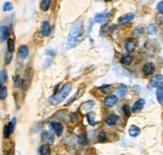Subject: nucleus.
I'll return each mask as SVG.
<instances>
[{
  "label": "nucleus",
  "mask_w": 163,
  "mask_h": 155,
  "mask_svg": "<svg viewBox=\"0 0 163 155\" xmlns=\"http://www.w3.org/2000/svg\"><path fill=\"white\" fill-rule=\"evenodd\" d=\"M84 35H85V27H84V22L82 20H79L73 24L70 27L69 36H68L67 44H65V48L70 49L73 48L75 46H77L78 44L81 43V41L83 40Z\"/></svg>",
  "instance_id": "f257e3e1"
},
{
  "label": "nucleus",
  "mask_w": 163,
  "mask_h": 155,
  "mask_svg": "<svg viewBox=\"0 0 163 155\" xmlns=\"http://www.w3.org/2000/svg\"><path fill=\"white\" fill-rule=\"evenodd\" d=\"M70 90H72V84H65V85L59 91V93L54 96H51V98L48 99L49 104H51V106H57V105H59L60 102H62L68 96H69V94L70 93Z\"/></svg>",
  "instance_id": "f03ea898"
},
{
  "label": "nucleus",
  "mask_w": 163,
  "mask_h": 155,
  "mask_svg": "<svg viewBox=\"0 0 163 155\" xmlns=\"http://www.w3.org/2000/svg\"><path fill=\"white\" fill-rule=\"evenodd\" d=\"M15 124H16V118L13 117L12 120L10 121L8 124H6L3 128V137L4 138H9L11 136V134L14 132L15 129Z\"/></svg>",
  "instance_id": "7ed1b4c3"
},
{
  "label": "nucleus",
  "mask_w": 163,
  "mask_h": 155,
  "mask_svg": "<svg viewBox=\"0 0 163 155\" xmlns=\"http://www.w3.org/2000/svg\"><path fill=\"white\" fill-rule=\"evenodd\" d=\"M136 48H137V41L133 38H129L125 43V49L128 52H133L135 51Z\"/></svg>",
  "instance_id": "20e7f679"
},
{
  "label": "nucleus",
  "mask_w": 163,
  "mask_h": 155,
  "mask_svg": "<svg viewBox=\"0 0 163 155\" xmlns=\"http://www.w3.org/2000/svg\"><path fill=\"white\" fill-rule=\"evenodd\" d=\"M51 128L54 130V132L57 134V136H60L64 131V126H62V123H59V122H52L49 124Z\"/></svg>",
  "instance_id": "39448f33"
},
{
  "label": "nucleus",
  "mask_w": 163,
  "mask_h": 155,
  "mask_svg": "<svg viewBox=\"0 0 163 155\" xmlns=\"http://www.w3.org/2000/svg\"><path fill=\"white\" fill-rule=\"evenodd\" d=\"M155 70H156V68H155L153 62H147L143 67V73L145 76H151L155 72Z\"/></svg>",
  "instance_id": "423d86ee"
},
{
  "label": "nucleus",
  "mask_w": 163,
  "mask_h": 155,
  "mask_svg": "<svg viewBox=\"0 0 163 155\" xmlns=\"http://www.w3.org/2000/svg\"><path fill=\"white\" fill-rule=\"evenodd\" d=\"M104 103L107 107H114L118 103V97L115 95H110L105 98Z\"/></svg>",
  "instance_id": "0eeeda50"
},
{
  "label": "nucleus",
  "mask_w": 163,
  "mask_h": 155,
  "mask_svg": "<svg viewBox=\"0 0 163 155\" xmlns=\"http://www.w3.org/2000/svg\"><path fill=\"white\" fill-rule=\"evenodd\" d=\"M162 83H163L162 75H157L154 78H152L150 85L152 88H159V87H162Z\"/></svg>",
  "instance_id": "6e6552de"
},
{
  "label": "nucleus",
  "mask_w": 163,
  "mask_h": 155,
  "mask_svg": "<svg viewBox=\"0 0 163 155\" xmlns=\"http://www.w3.org/2000/svg\"><path fill=\"white\" fill-rule=\"evenodd\" d=\"M41 139H43V141L46 143L52 144L54 142V134H51V132H48V131H44V132H43V134H41Z\"/></svg>",
  "instance_id": "1a4fd4ad"
},
{
  "label": "nucleus",
  "mask_w": 163,
  "mask_h": 155,
  "mask_svg": "<svg viewBox=\"0 0 163 155\" xmlns=\"http://www.w3.org/2000/svg\"><path fill=\"white\" fill-rule=\"evenodd\" d=\"M28 54H29V49H28V46H25V44H22L18 48V56L21 57L22 60L27 59Z\"/></svg>",
  "instance_id": "9d476101"
},
{
  "label": "nucleus",
  "mask_w": 163,
  "mask_h": 155,
  "mask_svg": "<svg viewBox=\"0 0 163 155\" xmlns=\"http://www.w3.org/2000/svg\"><path fill=\"white\" fill-rule=\"evenodd\" d=\"M144 105H145V100L144 99H139L137 102H135V104L133 105L132 107V111L133 113H138L142 111V109L144 108Z\"/></svg>",
  "instance_id": "9b49d317"
},
{
  "label": "nucleus",
  "mask_w": 163,
  "mask_h": 155,
  "mask_svg": "<svg viewBox=\"0 0 163 155\" xmlns=\"http://www.w3.org/2000/svg\"><path fill=\"white\" fill-rule=\"evenodd\" d=\"M41 33L43 36H49L51 33V26L48 21H43L41 24Z\"/></svg>",
  "instance_id": "f8f14e48"
},
{
  "label": "nucleus",
  "mask_w": 163,
  "mask_h": 155,
  "mask_svg": "<svg viewBox=\"0 0 163 155\" xmlns=\"http://www.w3.org/2000/svg\"><path fill=\"white\" fill-rule=\"evenodd\" d=\"M9 35V28L7 25H2L0 27V40L1 41H5L7 38H8Z\"/></svg>",
  "instance_id": "ddd939ff"
},
{
  "label": "nucleus",
  "mask_w": 163,
  "mask_h": 155,
  "mask_svg": "<svg viewBox=\"0 0 163 155\" xmlns=\"http://www.w3.org/2000/svg\"><path fill=\"white\" fill-rule=\"evenodd\" d=\"M134 17H135L134 13H127L126 15H123V16H121L119 18V23L120 24H126V23H129L132 21L134 19Z\"/></svg>",
  "instance_id": "4468645a"
},
{
  "label": "nucleus",
  "mask_w": 163,
  "mask_h": 155,
  "mask_svg": "<svg viewBox=\"0 0 163 155\" xmlns=\"http://www.w3.org/2000/svg\"><path fill=\"white\" fill-rule=\"evenodd\" d=\"M94 106H95V101H87L86 103H84L82 105L80 110L83 113H86V112L89 113V111H91V110L94 108Z\"/></svg>",
  "instance_id": "2eb2a0df"
},
{
  "label": "nucleus",
  "mask_w": 163,
  "mask_h": 155,
  "mask_svg": "<svg viewBox=\"0 0 163 155\" xmlns=\"http://www.w3.org/2000/svg\"><path fill=\"white\" fill-rule=\"evenodd\" d=\"M109 17V13H99L95 16V21L98 23H104Z\"/></svg>",
  "instance_id": "dca6fc26"
},
{
  "label": "nucleus",
  "mask_w": 163,
  "mask_h": 155,
  "mask_svg": "<svg viewBox=\"0 0 163 155\" xmlns=\"http://www.w3.org/2000/svg\"><path fill=\"white\" fill-rule=\"evenodd\" d=\"M140 133H141L140 128L137 127L136 125H132L129 128V135H130L131 137H137Z\"/></svg>",
  "instance_id": "f3484780"
},
{
  "label": "nucleus",
  "mask_w": 163,
  "mask_h": 155,
  "mask_svg": "<svg viewBox=\"0 0 163 155\" xmlns=\"http://www.w3.org/2000/svg\"><path fill=\"white\" fill-rule=\"evenodd\" d=\"M118 120H119V117H118L117 115L112 114V115H110V116L106 119V124L108 126H114V125L117 124Z\"/></svg>",
  "instance_id": "a211bd4d"
},
{
  "label": "nucleus",
  "mask_w": 163,
  "mask_h": 155,
  "mask_svg": "<svg viewBox=\"0 0 163 155\" xmlns=\"http://www.w3.org/2000/svg\"><path fill=\"white\" fill-rule=\"evenodd\" d=\"M8 80V73H7V71L2 69L0 71V85H3L7 82Z\"/></svg>",
  "instance_id": "6ab92c4d"
},
{
  "label": "nucleus",
  "mask_w": 163,
  "mask_h": 155,
  "mask_svg": "<svg viewBox=\"0 0 163 155\" xmlns=\"http://www.w3.org/2000/svg\"><path fill=\"white\" fill-rule=\"evenodd\" d=\"M39 154L40 155H51V148L47 144H43L39 147Z\"/></svg>",
  "instance_id": "aec40b11"
},
{
  "label": "nucleus",
  "mask_w": 163,
  "mask_h": 155,
  "mask_svg": "<svg viewBox=\"0 0 163 155\" xmlns=\"http://www.w3.org/2000/svg\"><path fill=\"white\" fill-rule=\"evenodd\" d=\"M51 0H41L40 2V9L43 11H47L51 7Z\"/></svg>",
  "instance_id": "412c9836"
},
{
  "label": "nucleus",
  "mask_w": 163,
  "mask_h": 155,
  "mask_svg": "<svg viewBox=\"0 0 163 155\" xmlns=\"http://www.w3.org/2000/svg\"><path fill=\"white\" fill-rule=\"evenodd\" d=\"M117 92H118V94H119V96H121V97H125L126 95H127V93H128V88H127V86H125V85H120V86L117 88Z\"/></svg>",
  "instance_id": "4be33fe9"
},
{
  "label": "nucleus",
  "mask_w": 163,
  "mask_h": 155,
  "mask_svg": "<svg viewBox=\"0 0 163 155\" xmlns=\"http://www.w3.org/2000/svg\"><path fill=\"white\" fill-rule=\"evenodd\" d=\"M7 94H8V92H7L6 87L3 85H0V100L4 101L7 98Z\"/></svg>",
  "instance_id": "5701e85b"
},
{
  "label": "nucleus",
  "mask_w": 163,
  "mask_h": 155,
  "mask_svg": "<svg viewBox=\"0 0 163 155\" xmlns=\"http://www.w3.org/2000/svg\"><path fill=\"white\" fill-rule=\"evenodd\" d=\"M133 62V57L132 56H129V54H126V56H124L121 59V62H122L124 65H131Z\"/></svg>",
  "instance_id": "b1692460"
},
{
  "label": "nucleus",
  "mask_w": 163,
  "mask_h": 155,
  "mask_svg": "<svg viewBox=\"0 0 163 155\" xmlns=\"http://www.w3.org/2000/svg\"><path fill=\"white\" fill-rule=\"evenodd\" d=\"M78 141L81 145H84V146L88 145V142H89L88 137H87L86 134H80V135L78 136Z\"/></svg>",
  "instance_id": "393cba45"
},
{
  "label": "nucleus",
  "mask_w": 163,
  "mask_h": 155,
  "mask_svg": "<svg viewBox=\"0 0 163 155\" xmlns=\"http://www.w3.org/2000/svg\"><path fill=\"white\" fill-rule=\"evenodd\" d=\"M87 120H88V123L91 126H95L96 125V119H95V114L92 112H89L87 114Z\"/></svg>",
  "instance_id": "a878e982"
},
{
  "label": "nucleus",
  "mask_w": 163,
  "mask_h": 155,
  "mask_svg": "<svg viewBox=\"0 0 163 155\" xmlns=\"http://www.w3.org/2000/svg\"><path fill=\"white\" fill-rule=\"evenodd\" d=\"M14 40H13L12 38H7V51L9 52H12L14 51Z\"/></svg>",
  "instance_id": "bb28decb"
},
{
  "label": "nucleus",
  "mask_w": 163,
  "mask_h": 155,
  "mask_svg": "<svg viewBox=\"0 0 163 155\" xmlns=\"http://www.w3.org/2000/svg\"><path fill=\"white\" fill-rule=\"evenodd\" d=\"M156 97L157 100L160 104L163 103V87H159L157 88V92H156Z\"/></svg>",
  "instance_id": "cd10ccee"
},
{
  "label": "nucleus",
  "mask_w": 163,
  "mask_h": 155,
  "mask_svg": "<svg viewBox=\"0 0 163 155\" xmlns=\"http://www.w3.org/2000/svg\"><path fill=\"white\" fill-rule=\"evenodd\" d=\"M107 139H108V137H107V133L106 132H100L99 133V136H98V141L99 142H106L107 141Z\"/></svg>",
  "instance_id": "c85d7f7f"
},
{
  "label": "nucleus",
  "mask_w": 163,
  "mask_h": 155,
  "mask_svg": "<svg viewBox=\"0 0 163 155\" xmlns=\"http://www.w3.org/2000/svg\"><path fill=\"white\" fill-rule=\"evenodd\" d=\"M112 90L111 85H103L101 87V91L103 94H110V92Z\"/></svg>",
  "instance_id": "c756f323"
},
{
  "label": "nucleus",
  "mask_w": 163,
  "mask_h": 155,
  "mask_svg": "<svg viewBox=\"0 0 163 155\" xmlns=\"http://www.w3.org/2000/svg\"><path fill=\"white\" fill-rule=\"evenodd\" d=\"M13 9V4L11 2H5L3 4V11L7 12V11H11Z\"/></svg>",
  "instance_id": "7c9ffc66"
},
{
  "label": "nucleus",
  "mask_w": 163,
  "mask_h": 155,
  "mask_svg": "<svg viewBox=\"0 0 163 155\" xmlns=\"http://www.w3.org/2000/svg\"><path fill=\"white\" fill-rule=\"evenodd\" d=\"M14 86L16 88H21L22 87V79L19 77V76H16L14 78Z\"/></svg>",
  "instance_id": "2f4dec72"
},
{
  "label": "nucleus",
  "mask_w": 163,
  "mask_h": 155,
  "mask_svg": "<svg viewBox=\"0 0 163 155\" xmlns=\"http://www.w3.org/2000/svg\"><path fill=\"white\" fill-rule=\"evenodd\" d=\"M148 31H149V35H156L157 33V26L155 25V24H150L149 25V28H148Z\"/></svg>",
  "instance_id": "473e14b6"
},
{
  "label": "nucleus",
  "mask_w": 163,
  "mask_h": 155,
  "mask_svg": "<svg viewBox=\"0 0 163 155\" xmlns=\"http://www.w3.org/2000/svg\"><path fill=\"white\" fill-rule=\"evenodd\" d=\"M11 60H12V54L9 51H7L6 54H5V64L9 65L10 62H11Z\"/></svg>",
  "instance_id": "72a5a7b5"
},
{
  "label": "nucleus",
  "mask_w": 163,
  "mask_h": 155,
  "mask_svg": "<svg viewBox=\"0 0 163 155\" xmlns=\"http://www.w3.org/2000/svg\"><path fill=\"white\" fill-rule=\"evenodd\" d=\"M122 110H123V112H124V114L126 115V116H127V117L130 116L131 110H130V107H129L128 105H124V106L122 107Z\"/></svg>",
  "instance_id": "f704fd0d"
},
{
  "label": "nucleus",
  "mask_w": 163,
  "mask_h": 155,
  "mask_svg": "<svg viewBox=\"0 0 163 155\" xmlns=\"http://www.w3.org/2000/svg\"><path fill=\"white\" fill-rule=\"evenodd\" d=\"M78 95H79V92H77V93H76L75 95H73V97H72V98H70V99H69V101H68L67 103H65V106H69V105H70V104H72L73 102L75 101L76 99H77Z\"/></svg>",
  "instance_id": "c9c22d12"
},
{
  "label": "nucleus",
  "mask_w": 163,
  "mask_h": 155,
  "mask_svg": "<svg viewBox=\"0 0 163 155\" xmlns=\"http://www.w3.org/2000/svg\"><path fill=\"white\" fill-rule=\"evenodd\" d=\"M157 9H158V11L160 12V14H162L163 13V2L160 1L158 4H157Z\"/></svg>",
  "instance_id": "e433bc0d"
},
{
  "label": "nucleus",
  "mask_w": 163,
  "mask_h": 155,
  "mask_svg": "<svg viewBox=\"0 0 163 155\" xmlns=\"http://www.w3.org/2000/svg\"><path fill=\"white\" fill-rule=\"evenodd\" d=\"M70 120H72V122H76V121H77V118H78V115L76 114V113H72V114L70 115Z\"/></svg>",
  "instance_id": "4c0bfd02"
},
{
  "label": "nucleus",
  "mask_w": 163,
  "mask_h": 155,
  "mask_svg": "<svg viewBox=\"0 0 163 155\" xmlns=\"http://www.w3.org/2000/svg\"><path fill=\"white\" fill-rule=\"evenodd\" d=\"M140 90H141V87H140V86H138V85L133 86V91H135V92H139Z\"/></svg>",
  "instance_id": "58836bf2"
}]
</instances>
